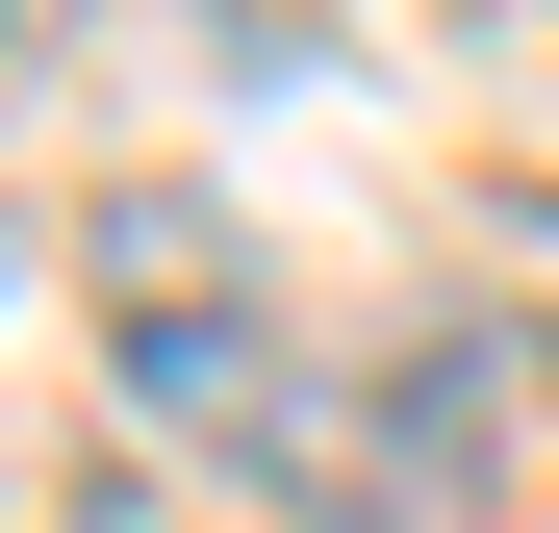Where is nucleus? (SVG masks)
I'll return each instance as SVG.
<instances>
[{"label":"nucleus","mask_w":559,"mask_h":533,"mask_svg":"<svg viewBox=\"0 0 559 533\" xmlns=\"http://www.w3.org/2000/svg\"><path fill=\"white\" fill-rule=\"evenodd\" d=\"M103 355H128L153 432H280V330H254L229 229L178 204V178H128V204H103Z\"/></svg>","instance_id":"obj_1"},{"label":"nucleus","mask_w":559,"mask_h":533,"mask_svg":"<svg viewBox=\"0 0 559 533\" xmlns=\"http://www.w3.org/2000/svg\"><path fill=\"white\" fill-rule=\"evenodd\" d=\"M382 407H407V483H432V508H484L534 432H559V330H509V305H432Z\"/></svg>","instance_id":"obj_2"}]
</instances>
